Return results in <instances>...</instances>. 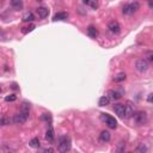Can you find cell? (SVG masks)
Masks as SVG:
<instances>
[{
    "mask_svg": "<svg viewBox=\"0 0 153 153\" xmlns=\"http://www.w3.org/2000/svg\"><path fill=\"white\" fill-rule=\"evenodd\" d=\"M67 17H68V15H67L66 12H59V13H56L55 16H54L53 20H54V22H58V20H65V19H67Z\"/></svg>",
    "mask_w": 153,
    "mask_h": 153,
    "instance_id": "17",
    "label": "cell"
},
{
    "mask_svg": "<svg viewBox=\"0 0 153 153\" xmlns=\"http://www.w3.org/2000/svg\"><path fill=\"white\" fill-rule=\"evenodd\" d=\"M46 140L48 141V143L53 144L54 143V140H55V133H54V129L51 126H49V128L47 129V132H46Z\"/></svg>",
    "mask_w": 153,
    "mask_h": 153,
    "instance_id": "10",
    "label": "cell"
},
{
    "mask_svg": "<svg viewBox=\"0 0 153 153\" xmlns=\"http://www.w3.org/2000/svg\"><path fill=\"white\" fill-rule=\"evenodd\" d=\"M146 58H147V61L153 65V51H148L146 54Z\"/></svg>",
    "mask_w": 153,
    "mask_h": 153,
    "instance_id": "27",
    "label": "cell"
},
{
    "mask_svg": "<svg viewBox=\"0 0 153 153\" xmlns=\"http://www.w3.org/2000/svg\"><path fill=\"white\" fill-rule=\"evenodd\" d=\"M108 29H109V31H110L111 34L117 35V34H120V31H121V25L118 24V22H116V20H111V22H109Z\"/></svg>",
    "mask_w": 153,
    "mask_h": 153,
    "instance_id": "8",
    "label": "cell"
},
{
    "mask_svg": "<svg viewBox=\"0 0 153 153\" xmlns=\"http://www.w3.org/2000/svg\"><path fill=\"white\" fill-rule=\"evenodd\" d=\"M139 8H140V4L138 1H134V3H129V4L124 5L122 8V12H123V15L130 16V15H134Z\"/></svg>",
    "mask_w": 153,
    "mask_h": 153,
    "instance_id": "2",
    "label": "cell"
},
{
    "mask_svg": "<svg viewBox=\"0 0 153 153\" xmlns=\"http://www.w3.org/2000/svg\"><path fill=\"white\" fill-rule=\"evenodd\" d=\"M135 68L138 72L140 73H144L148 70V61L147 60H144V59H140L135 62Z\"/></svg>",
    "mask_w": 153,
    "mask_h": 153,
    "instance_id": "6",
    "label": "cell"
},
{
    "mask_svg": "<svg viewBox=\"0 0 153 153\" xmlns=\"http://www.w3.org/2000/svg\"><path fill=\"white\" fill-rule=\"evenodd\" d=\"M147 102H148V103H153V93H151V95L147 97Z\"/></svg>",
    "mask_w": 153,
    "mask_h": 153,
    "instance_id": "30",
    "label": "cell"
},
{
    "mask_svg": "<svg viewBox=\"0 0 153 153\" xmlns=\"http://www.w3.org/2000/svg\"><path fill=\"white\" fill-rule=\"evenodd\" d=\"M11 89H13V90H17V89H18V87H17V84H15V83H13L12 85H11Z\"/></svg>",
    "mask_w": 153,
    "mask_h": 153,
    "instance_id": "32",
    "label": "cell"
},
{
    "mask_svg": "<svg viewBox=\"0 0 153 153\" xmlns=\"http://www.w3.org/2000/svg\"><path fill=\"white\" fill-rule=\"evenodd\" d=\"M110 138H111V135L108 130H103V132L99 134V141L101 143H108V141L110 140Z\"/></svg>",
    "mask_w": 153,
    "mask_h": 153,
    "instance_id": "12",
    "label": "cell"
},
{
    "mask_svg": "<svg viewBox=\"0 0 153 153\" xmlns=\"http://www.w3.org/2000/svg\"><path fill=\"white\" fill-rule=\"evenodd\" d=\"M11 122H13V121L8 116H3L1 120H0V123H1V126H8Z\"/></svg>",
    "mask_w": 153,
    "mask_h": 153,
    "instance_id": "20",
    "label": "cell"
},
{
    "mask_svg": "<svg viewBox=\"0 0 153 153\" xmlns=\"http://www.w3.org/2000/svg\"><path fill=\"white\" fill-rule=\"evenodd\" d=\"M134 122L138 126H143L147 122V115L145 111H138L134 114Z\"/></svg>",
    "mask_w": 153,
    "mask_h": 153,
    "instance_id": "5",
    "label": "cell"
},
{
    "mask_svg": "<svg viewBox=\"0 0 153 153\" xmlns=\"http://www.w3.org/2000/svg\"><path fill=\"white\" fill-rule=\"evenodd\" d=\"M135 151H136L138 153H145V152H147V147H146L144 144H140V145L135 148Z\"/></svg>",
    "mask_w": 153,
    "mask_h": 153,
    "instance_id": "23",
    "label": "cell"
},
{
    "mask_svg": "<svg viewBox=\"0 0 153 153\" xmlns=\"http://www.w3.org/2000/svg\"><path fill=\"white\" fill-rule=\"evenodd\" d=\"M71 146H72L71 138L68 135H61V136H59V139H58V150L60 152L65 153V152L70 151Z\"/></svg>",
    "mask_w": 153,
    "mask_h": 153,
    "instance_id": "1",
    "label": "cell"
},
{
    "mask_svg": "<svg viewBox=\"0 0 153 153\" xmlns=\"http://www.w3.org/2000/svg\"><path fill=\"white\" fill-rule=\"evenodd\" d=\"M114 111H115V114H116L118 117L123 118V117H124V104H121V103L115 104V105H114Z\"/></svg>",
    "mask_w": 153,
    "mask_h": 153,
    "instance_id": "9",
    "label": "cell"
},
{
    "mask_svg": "<svg viewBox=\"0 0 153 153\" xmlns=\"http://www.w3.org/2000/svg\"><path fill=\"white\" fill-rule=\"evenodd\" d=\"M87 35H89L91 38H96L97 35H98V31L93 25H90L89 28H87Z\"/></svg>",
    "mask_w": 153,
    "mask_h": 153,
    "instance_id": "15",
    "label": "cell"
},
{
    "mask_svg": "<svg viewBox=\"0 0 153 153\" xmlns=\"http://www.w3.org/2000/svg\"><path fill=\"white\" fill-rule=\"evenodd\" d=\"M108 96H109V98H110L111 101H117V99H120L121 98V93H120L118 91H115V90H110L108 92Z\"/></svg>",
    "mask_w": 153,
    "mask_h": 153,
    "instance_id": "13",
    "label": "cell"
},
{
    "mask_svg": "<svg viewBox=\"0 0 153 153\" xmlns=\"http://www.w3.org/2000/svg\"><path fill=\"white\" fill-rule=\"evenodd\" d=\"M29 145H30L31 147H34V148H38V147H40V140H38L37 138L31 139L30 143H29Z\"/></svg>",
    "mask_w": 153,
    "mask_h": 153,
    "instance_id": "21",
    "label": "cell"
},
{
    "mask_svg": "<svg viewBox=\"0 0 153 153\" xmlns=\"http://www.w3.org/2000/svg\"><path fill=\"white\" fill-rule=\"evenodd\" d=\"M17 99V96L16 95H8L5 97V102H15Z\"/></svg>",
    "mask_w": 153,
    "mask_h": 153,
    "instance_id": "26",
    "label": "cell"
},
{
    "mask_svg": "<svg viewBox=\"0 0 153 153\" xmlns=\"http://www.w3.org/2000/svg\"><path fill=\"white\" fill-rule=\"evenodd\" d=\"M110 98H109V96H102L99 98V101H98V105L99 106H105V105H109V103H110Z\"/></svg>",
    "mask_w": 153,
    "mask_h": 153,
    "instance_id": "14",
    "label": "cell"
},
{
    "mask_svg": "<svg viewBox=\"0 0 153 153\" xmlns=\"http://www.w3.org/2000/svg\"><path fill=\"white\" fill-rule=\"evenodd\" d=\"M11 6L15 10H20L23 7V1L22 0H11Z\"/></svg>",
    "mask_w": 153,
    "mask_h": 153,
    "instance_id": "18",
    "label": "cell"
},
{
    "mask_svg": "<svg viewBox=\"0 0 153 153\" xmlns=\"http://www.w3.org/2000/svg\"><path fill=\"white\" fill-rule=\"evenodd\" d=\"M41 120L42 121H46V122H51V115L50 114H42L41 116Z\"/></svg>",
    "mask_w": 153,
    "mask_h": 153,
    "instance_id": "25",
    "label": "cell"
},
{
    "mask_svg": "<svg viewBox=\"0 0 153 153\" xmlns=\"http://www.w3.org/2000/svg\"><path fill=\"white\" fill-rule=\"evenodd\" d=\"M54 150L53 148H45V150H43V152H45V153H47V152H53Z\"/></svg>",
    "mask_w": 153,
    "mask_h": 153,
    "instance_id": "31",
    "label": "cell"
},
{
    "mask_svg": "<svg viewBox=\"0 0 153 153\" xmlns=\"http://www.w3.org/2000/svg\"><path fill=\"white\" fill-rule=\"evenodd\" d=\"M37 15H38V17H40L41 19H45V18H47L48 15H49V10H48L47 7H45V6H41V7L37 8Z\"/></svg>",
    "mask_w": 153,
    "mask_h": 153,
    "instance_id": "11",
    "label": "cell"
},
{
    "mask_svg": "<svg viewBox=\"0 0 153 153\" xmlns=\"http://www.w3.org/2000/svg\"><path fill=\"white\" fill-rule=\"evenodd\" d=\"M90 6H91L93 10H96V8L98 7V3H97V0H91V1H90Z\"/></svg>",
    "mask_w": 153,
    "mask_h": 153,
    "instance_id": "29",
    "label": "cell"
},
{
    "mask_svg": "<svg viewBox=\"0 0 153 153\" xmlns=\"http://www.w3.org/2000/svg\"><path fill=\"white\" fill-rule=\"evenodd\" d=\"M28 116H29V114H28V113L19 111V113H17V114H15V115H13L12 121H13V123H16V124H23V123H25V122H26Z\"/></svg>",
    "mask_w": 153,
    "mask_h": 153,
    "instance_id": "3",
    "label": "cell"
},
{
    "mask_svg": "<svg viewBox=\"0 0 153 153\" xmlns=\"http://www.w3.org/2000/svg\"><path fill=\"white\" fill-rule=\"evenodd\" d=\"M34 29H35V25L34 24H30L29 26H25V28L22 29V32H23V34H28V32H31Z\"/></svg>",
    "mask_w": 153,
    "mask_h": 153,
    "instance_id": "24",
    "label": "cell"
},
{
    "mask_svg": "<svg viewBox=\"0 0 153 153\" xmlns=\"http://www.w3.org/2000/svg\"><path fill=\"white\" fill-rule=\"evenodd\" d=\"M124 147H126V144L123 143V141H121V143L118 144V147H117V151L118 152H122V151H124Z\"/></svg>",
    "mask_w": 153,
    "mask_h": 153,
    "instance_id": "28",
    "label": "cell"
},
{
    "mask_svg": "<svg viewBox=\"0 0 153 153\" xmlns=\"http://www.w3.org/2000/svg\"><path fill=\"white\" fill-rule=\"evenodd\" d=\"M126 78H127L126 73H118V74L115 76V78H114V80H115L116 83H121V81L126 80Z\"/></svg>",
    "mask_w": 153,
    "mask_h": 153,
    "instance_id": "19",
    "label": "cell"
},
{
    "mask_svg": "<svg viewBox=\"0 0 153 153\" xmlns=\"http://www.w3.org/2000/svg\"><path fill=\"white\" fill-rule=\"evenodd\" d=\"M148 5H150V7L153 10V0H148Z\"/></svg>",
    "mask_w": 153,
    "mask_h": 153,
    "instance_id": "33",
    "label": "cell"
},
{
    "mask_svg": "<svg viewBox=\"0 0 153 153\" xmlns=\"http://www.w3.org/2000/svg\"><path fill=\"white\" fill-rule=\"evenodd\" d=\"M38 1H41V0H38Z\"/></svg>",
    "mask_w": 153,
    "mask_h": 153,
    "instance_id": "35",
    "label": "cell"
},
{
    "mask_svg": "<svg viewBox=\"0 0 153 153\" xmlns=\"http://www.w3.org/2000/svg\"><path fill=\"white\" fill-rule=\"evenodd\" d=\"M29 110H30V103H28V102H23V103H22L20 111H24V113L29 114Z\"/></svg>",
    "mask_w": 153,
    "mask_h": 153,
    "instance_id": "22",
    "label": "cell"
},
{
    "mask_svg": "<svg viewBox=\"0 0 153 153\" xmlns=\"http://www.w3.org/2000/svg\"><path fill=\"white\" fill-rule=\"evenodd\" d=\"M83 1H84V4H87V5H90V1H91V0H83Z\"/></svg>",
    "mask_w": 153,
    "mask_h": 153,
    "instance_id": "34",
    "label": "cell"
},
{
    "mask_svg": "<svg viewBox=\"0 0 153 153\" xmlns=\"http://www.w3.org/2000/svg\"><path fill=\"white\" fill-rule=\"evenodd\" d=\"M102 120L105 122V124L109 127V128H111V129H115L117 127V121L115 120V117L110 116V115H108V114H102Z\"/></svg>",
    "mask_w": 153,
    "mask_h": 153,
    "instance_id": "4",
    "label": "cell"
},
{
    "mask_svg": "<svg viewBox=\"0 0 153 153\" xmlns=\"http://www.w3.org/2000/svg\"><path fill=\"white\" fill-rule=\"evenodd\" d=\"M22 20H23L24 23H29V22L35 20V16H34V13H32V12H26L23 16V18H22Z\"/></svg>",
    "mask_w": 153,
    "mask_h": 153,
    "instance_id": "16",
    "label": "cell"
},
{
    "mask_svg": "<svg viewBox=\"0 0 153 153\" xmlns=\"http://www.w3.org/2000/svg\"><path fill=\"white\" fill-rule=\"evenodd\" d=\"M134 114H135L134 104L130 102V101H128V102L126 103V105H124V117H126V118H129V117L134 116Z\"/></svg>",
    "mask_w": 153,
    "mask_h": 153,
    "instance_id": "7",
    "label": "cell"
}]
</instances>
